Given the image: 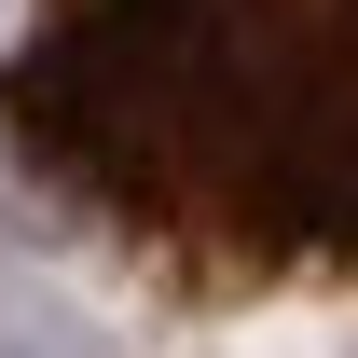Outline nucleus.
<instances>
[{"mask_svg": "<svg viewBox=\"0 0 358 358\" xmlns=\"http://www.w3.org/2000/svg\"><path fill=\"white\" fill-rule=\"evenodd\" d=\"M0 138L179 289L358 275V0H28Z\"/></svg>", "mask_w": 358, "mask_h": 358, "instance_id": "obj_1", "label": "nucleus"}]
</instances>
